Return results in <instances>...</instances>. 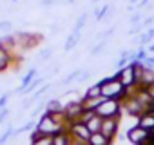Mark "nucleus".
<instances>
[{"mask_svg":"<svg viewBox=\"0 0 154 145\" xmlns=\"http://www.w3.org/2000/svg\"><path fill=\"white\" fill-rule=\"evenodd\" d=\"M6 100H8V96H2V98H0V107L6 105Z\"/></svg>","mask_w":154,"mask_h":145,"instance_id":"obj_18","label":"nucleus"},{"mask_svg":"<svg viewBox=\"0 0 154 145\" xmlns=\"http://www.w3.org/2000/svg\"><path fill=\"white\" fill-rule=\"evenodd\" d=\"M107 141H109V138L103 136L102 132H93V134L89 136V143H94V145H103V143H107Z\"/></svg>","mask_w":154,"mask_h":145,"instance_id":"obj_10","label":"nucleus"},{"mask_svg":"<svg viewBox=\"0 0 154 145\" xmlns=\"http://www.w3.org/2000/svg\"><path fill=\"white\" fill-rule=\"evenodd\" d=\"M6 114H8V111H2V114H0V122L6 120Z\"/></svg>","mask_w":154,"mask_h":145,"instance_id":"obj_19","label":"nucleus"},{"mask_svg":"<svg viewBox=\"0 0 154 145\" xmlns=\"http://www.w3.org/2000/svg\"><path fill=\"white\" fill-rule=\"evenodd\" d=\"M116 113H118V102H116V100H107V98H103L102 103L96 107V114L102 116V118L116 116Z\"/></svg>","mask_w":154,"mask_h":145,"instance_id":"obj_2","label":"nucleus"},{"mask_svg":"<svg viewBox=\"0 0 154 145\" xmlns=\"http://www.w3.org/2000/svg\"><path fill=\"white\" fill-rule=\"evenodd\" d=\"M38 131H40L42 134H49V136H54V134L62 132L60 125L54 122V118H53V116H49V113L40 120V123H38Z\"/></svg>","mask_w":154,"mask_h":145,"instance_id":"obj_1","label":"nucleus"},{"mask_svg":"<svg viewBox=\"0 0 154 145\" xmlns=\"http://www.w3.org/2000/svg\"><path fill=\"white\" fill-rule=\"evenodd\" d=\"M118 78L122 80V84H123L125 87L132 85V82H134V78H136V75H134V67H127V69H123L120 75H118Z\"/></svg>","mask_w":154,"mask_h":145,"instance_id":"obj_7","label":"nucleus"},{"mask_svg":"<svg viewBox=\"0 0 154 145\" xmlns=\"http://www.w3.org/2000/svg\"><path fill=\"white\" fill-rule=\"evenodd\" d=\"M129 111H131L132 114H138V113L141 111V103H140V100H134V102L129 105Z\"/></svg>","mask_w":154,"mask_h":145,"instance_id":"obj_13","label":"nucleus"},{"mask_svg":"<svg viewBox=\"0 0 154 145\" xmlns=\"http://www.w3.org/2000/svg\"><path fill=\"white\" fill-rule=\"evenodd\" d=\"M140 127H143L147 131H152L154 129V114H143L140 118Z\"/></svg>","mask_w":154,"mask_h":145,"instance_id":"obj_9","label":"nucleus"},{"mask_svg":"<svg viewBox=\"0 0 154 145\" xmlns=\"http://www.w3.org/2000/svg\"><path fill=\"white\" fill-rule=\"evenodd\" d=\"M33 76H35V69H33V71H29V75L24 78V85H27V84L31 82V78H33Z\"/></svg>","mask_w":154,"mask_h":145,"instance_id":"obj_14","label":"nucleus"},{"mask_svg":"<svg viewBox=\"0 0 154 145\" xmlns=\"http://www.w3.org/2000/svg\"><path fill=\"white\" fill-rule=\"evenodd\" d=\"M49 109H51V111H53V109L58 111V109H60V103H58V102H51V103H49Z\"/></svg>","mask_w":154,"mask_h":145,"instance_id":"obj_15","label":"nucleus"},{"mask_svg":"<svg viewBox=\"0 0 154 145\" xmlns=\"http://www.w3.org/2000/svg\"><path fill=\"white\" fill-rule=\"evenodd\" d=\"M102 122H103V118L98 116V114H94L89 122H85L87 127H89V131H91V134H93V132H100V129H102Z\"/></svg>","mask_w":154,"mask_h":145,"instance_id":"obj_8","label":"nucleus"},{"mask_svg":"<svg viewBox=\"0 0 154 145\" xmlns=\"http://www.w3.org/2000/svg\"><path fill=\"white\" fill-rule=\"evenodd\" d=\"M100 94H102V85H94V87H91V89L87 91V96H91V98L100 96Z\"/></svg>","mask_w":154,"mask_h":145,"instance_id":"obj_12","label":"nucleus"},{"mask_svg":"<svg viewBox=\"0 0 154 145\" xmlns=\"http://www.w3.org/2000/svg\"><path fill=\"white\" fill-rule=\"evenodd\" d=\"M116 127H118L116 120H111V118H103L100 132H102L103 136H107V138H112V136H114V132H116Z\"/></svg>","mask_w":154,"mask_h":145,"instance_id":"obj_6","label":"nucleus"},{"mask_svg":"<svg viewBox=\"0 0 154 145\" xmlns=\"http://www.w3.org/2000/svg\"><path fill=\"white\" fill-rule=\"evenodd\" d=\"M123 89V84L118 80H111V82H103L102 84V96L109 98V96H120Z\"/></svg>","mask_w":154,"mask_h":145,"instance_id":"obj_3","label":"nucleus"},{"mask_svg":"<svg viewBox=\"0 0 154 145\" xmlns=\"http://www.w3.org/2000/svg\"><path fill=\"white\" fill-rule=\"evenodd\" d=\"M72 132L78 136L82 141H89V136H91V131H89V127H87V123L85 122H80V123H74L72 125Z\"/></svg>","mask_w":154,"mask_h":145,"instance_id":"obj_5","label":"nucleus"},{"mask_svg":"<svg viewBox=\"0 0 154 145\" xmlns=\"http://www.w3.org/2000/svg\"><path fill=\"white\" fill-rule=\"evenodd\" d=\"M150 51H154V44H152V45H150Z\"/></svg>","mask_w":154,"mask_h":145,"instance_id":"obj_21","label":"nucleus"},{"mask_svg":"<svg viewBox=\"0 0 154 145\" xmlns=\"http://www.w3.org/2000/svg\"><path fill=\"white\" fill-rule=\"evenodd\" d=\"M149 94H150V98L154 100V84H150V87H149V91H147Z\"/></svg>","mask_w":154,"mask_h":145,"instance_id":"obj_16","label":"nucleus"},{"mask_svg":"<svg viewBox=\"0 0 154 145\" xmlns=\"http://www.w3.org/2000/svg\"><path fill=\"white\" fill-rule=\"evenodd\" d=\"M149 132H150V131H147V129H143V127L131 129V131H129V140H131L132 143H145Z\"/></svg>","mask_w":154,"mask_h":145,"instance_id":"obj_4","label":"nucleus"},{"mask_svg":"<svg viewBox=\"0 0 154 145\" xmlns=\"http://www.w3.org/2000/svg\"><path fill=\"white\" fill-rule=\"evenodd\" d=\"M8 27H11L9 22H0V29H8Z\"/></svg>","mask_w":154,"mask_h":145,"instance_id":"obj_17","label":"nucleus"},{"mask_svg":"<svg viewBox=\"0 0 154 145\" xmlns=\"http://www.w3.org/2000/svg\"><path fill=\"white\" fill-rule=\"evenodd\" d=\"M8 62H9V56H8L6 49L0 45V71H4V69L8 67Z\"/></svg>","mask_w":154,"mask_h":145,"instance_id":"obj_11","label":"nucleus"},{"mask_svg":"<svg viewBox=\"0 0 154 145\" xmlns=\"http://www.w3.org/2000/svg\"><path fill=\"white\" fill-rule=\"evenodd\" d=\"M42 58H49V51H44L42 53Z\"/></svg>","mask_w":154,"mask_h":145,"instance_id":"obj_20","label":"nucleus"}]
</instances>
